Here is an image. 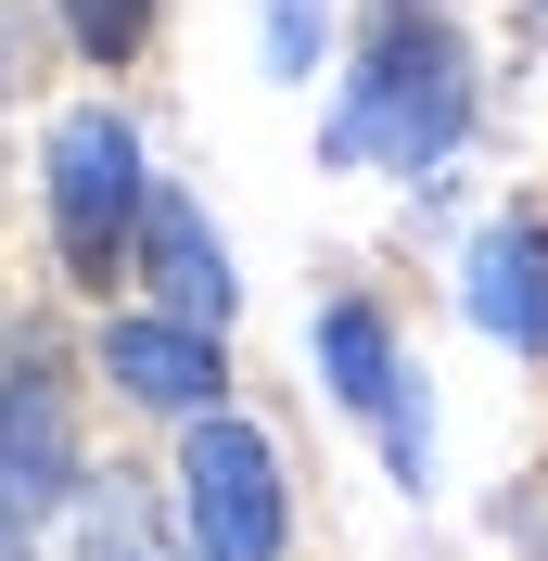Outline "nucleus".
Returning a JSON list of instances; mask_svg holds the SVG:
<instances>
[{"mask_svg":"<svg viewBox=\"0 0 548 561\" xmlns=\"http://www.w3.org/2000/svg\"><path fill=\"white\" fill-rule=\"evenodd\" d=\"M472 128V51L434 0H370V38H357V77H344L319 153L332 167H434L446 140Z\"/></svg>","mask_w":548,"mask_h":561,"instance_id":"1","label":"nucleus"},{"mask_svg":"<svg viewBox=\"0 0 548 561\" xmlns=\"http://www.w3.org/2000/svg\"><path fill=\"white\" fill-rule=\"evenodd\" d=\"M179 497H192V549L205 561H281V459L255 421H192V459H179Z\"/></svg>","mask_w":548,"mask_h":561,"instance_id":"2","label":"nucleus"},{"mask_svg":"<svg viewBox=\"0 0 548 561\" xmlns=\"http://www.w3.org/2000/svg\"><path fill=\"white\" fill-rule=\"evenodd\" d=\"M140 140L115 128V115H65V140H52V230H65V268L103 280L115 255H128L140 230Z\"/></svg>","mask_w":548,"mask_h":561,"instance_id":"3","label":"nucleus"},{"mask_svg":"<svg viewBox=\"0 0 548 561\" xmlns=\"http://www.w3.org/2000/svg\"><path fill=\"white\" fill-rule=\"evenodd\" d=\"M319 370H332V396L383 434V459L421 485V472H434V434H421V396H409V357H396V332H383L370 307H319Z\"/></svg>","mask_w":548,"mask_h":561,"instance_id":"4","label":"nucleus"},{"mask_svg":"<svg viewBox=\"0 0 548 561\" xmlns=\"http://www.w3.org/2000/svg\"><path fill=\"white\" fill-rule=\"evenodd\" d=\"M77 497V434H65V396H52V357H13L0 370V524L38 536V511Z\"/></svg>","mask_w":548,"mask_h":561,"instance_id":"5","label":"nucleus"},{"mask_svg":"<svg viewBox=\"0 0 548 561\" xmlns=\"http://www.w3.org/2000/svg\"><path fill=\"white\" fill-rule=\"evenodd\" d=\"M459 294H472V319L498 332V345L548 357V230L536 217H498V230L472 243V280H459Z\"/></svg>","mask_w":548,"mask_h":561,"instance_id":"6","label":"nucleus"},{"mask_svg":"<svg viewBox=\"0 0 548 561\" xmlns=\"http://www.w3.org/2000/svg\"><path fill=\"white\" fill-rule=\"evenodd\" d=\"M140 255H153V294L179 307V332H205V319L242 294V280H230V255H217V230L192 217V192H167V179L140 192Z\"/></svg>","mask_w":548,"mask_h":561,"instance_id":"7","label":"nucleus"},{"mask_svg":"<svg viewBox=\"0 0 548 561\" xmlns=\"http://www.w3.org/2000/svg\"><path fill=\"white\" fill-rule=\"evenodd\" d=\"M103 370L140 396V409H192V421H205V396H217V345L179 332V319H115V332H103Z\"/></svg>","mask_w":548,"mask_h":561,"instance_id":"8","label":"nucleus"},{"mask_svg":"<svg viewBox=\"0 0 548 561\" xmlns=\"http://www.w3.org/2000/svg\"><path fill=\"white\" fill-rule=\"evenodd\" d=\"M65 26H77V51H90V65H128L140 26H153V0H65Z\"/></svg>","mask_w":548,"mask_h":561,"instance_id":"9","label":"nucleus"},{"mask_svg":"<svg viewBox=\"0 0 548 561\" xmlns=\"http://www.w3.org/2000/svg\"><path fill=\"white\" fill-rule=\"evenodd\" d=\"M319 65V0H269V77H307Z\"/></svg>","mask_w":548,"mask_h":561,"instance_id":"10","label":"nucleus"},{"mask_svg":"<svg viewBox=\"0 0 548 561\" xmlns=\"http://www.w3.org/2000/svg\"><path fill=\"white\" fill-rule=\"evenodd\" d=\"M103 561H153V549H103Z\"/></svg>","mask_w":548,"mask_h":561,"instance_id":"11","label":"nucleus"}]
</instances>
